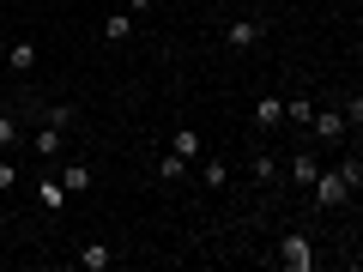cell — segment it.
<instances>
[{"instance_id":"6da1fadb","label":"cell","mask_w":363,"mask_h":272,"mask_svg":"<svg viewBox=\"0 0 363 272\" xmlns=\"http://www.w3.org/2000/svg\"><path fill=\"white\" fill-rule=\"evenodd\" d=\"M272 260H279L285 272H309V266H315V242H309L303 230H291L285 242H279V254H272Z\"/></svg>"},{"instance_id":"7a4b0ae2","label":"cell","mask_w":363,"mask_h":272,"mask_svg":"<svg viewBox=\"0 0 363 272\" xmlns=\"http://www.w3.org/2000/svg\"><path fill=\"white\" fill-rule=\"evenodd\" d=\"M309 194H315V206H321V212H339V206L351 200V188L339 181V169H321V176L309 181Z\"/></svg>"},{"instance_id":"3957f363","label":"cell","mask_w":363,"mask_h":272,"mask_svg":"<svg viewBox=\"0 0 363 272\" xmlns=\"http://www.w3.org/2000/svg\"><path fill=\"white\" fill-rule=\"evenodd\" d=\"M260 37H267V25H260V18H230V25H224V49H236V55H248Z\"/></svg>"},{"instance_id":"277c9868","label":"cell","mask_w":363,"mask_h":272,"mask_svg":"<svg viewBox=\"0 0 363 272\" xmlns=\"http://www.w3.org/2000/svg\"><path fill=\"white\" fill-rule=\"evenodd\" d=\"M309 133H315L321 145H339V140H345V115H339V109H315V115H309Z\"/></svg>"},{"instance_id":"5b68a950","label":"cell","mask_w":363,"mask_h":272,"mask_svg":"<svg viewBox=\"0 0 363 272\" xmlns=\"http://www.w3.org/2000/svg\"><path fill=\"white\" fill-rule=\"evenodd\" d=\"M79 272H109V266H116V254H109V242H85V248H79Z\"/></svg>"},{"instance_id":"8992f818","label":"cell","mask_w":363,"mask_h":272,"mask_svg":"<svg viewBox=\"0 0 363 272\" xmlns=\"http://www.w3.org/2000/svg\"><path fill=\"white\" fill-rule=\"evenodd\" d=\"M61 188H67V194H91V164L67 157V164H61Z\"/></svg>"},{"instance_id":"52a82bcc","label":"cell","mask_w":363,"mask_h":272,"mask_svg":"<svg viewBox=\"0 0 363 272\" xmlns=\"http://www.w3.org/2000/svg\"><path fill=\"white\" fill-rule=\"evenodd\" d=\"M169 152H176V157H200V152H206L200 128H176V133H169Z\"/></svg>"},{"instance_id":"ba28073f","label":"cell","mask_w":363,"mask_h":272,"mask_svg":"<svg viewBox=\"0 0 363 272\" xmlns=\"http://www.w3.org/2000/svg\"><path fill=\"white\" fill-rule=\"evenodd\" d=\"M285 121V97H255V128H279Z\"/></svg>"},{"instance_id":"9c48e42d","label":"cell","mask_w":363,"mask_h":272,"mask_svg":"<svg viewBox=\"0 0 363 272\" xmlns=\"http://www.w3.org/2000/svg\"><path fill=\"white\" fill-rule=\"evenodd\" d=\"M6 67H13V73H30V67H37V42L18 37V42H13V55H6Z\"/></svg>"},{"instance_id":"30bf717a","label":"cell","mask_w":363,"mask_h":272,"mask_svg":"<svg viewBox=\"0 0 363 272\" xmlns=\"http://www.w3.org/2000/svg\"><path fill=\"white\" fill-rule=\"evenodd\" d=\"M30 152H37V157H61V128H49V121H43L37 140H30Z\"/></svg>"},{"instance_id":"8fae6325","label":"cell","mask_w":363,"mask_h":272,"mask_svg":"<svg viewBox=\"0 0 363 272\" xmlns=\"http://www.w3.org/2000/svg\"><path fill=\"white\" fill-rule=\"evenodd\" d=\"M315 176H321V164H315L309 152H297V157H291V181H297V188H309Z\"/></svg>"},{"instance_id":"7c38bea8","label":"cell","mask_w":363,"mask_h":272,"mask_svg":"<svg viewBox=\"0 0 363 272\" xmlns=\"http://www.w3.org/2000/svg\"><path fill=\"white\" fill-rule=\"evenodd\" d=\"M104 37H109V42H128V37H133V13H109V18H104Z\"/></svg>"},{"instance_id":"4fadbf2b","label":"cell","mask_w":363,"mask_h":272,"mask_svg":"<svg viewBox=\"0 0 363 272\" xmlns=\"http://www.w3.org/2000/svg\"><path fill=\"white\" fill-rule=\"evenodd\" d=\"M37 200H43V206H67V188H61V176H43V181H37Z\"/></svg>"},{"instance_id":"5bb4252c","label":"cell","mask_w":363,"mask_h":272,"mask_svg":"<svg viewBox=\"0 0 363 272\" xmlns=\"http://www.w3.org/2000/svg\"><path fill=\"white\" fill-rule=\"evenodd\" d=\"M248 176H255V181H272V176H279V157H272V152H255V157H248Z\"/></svg>"},{"instance_id":"9a60e30c","label":"cell","mask_w":363,"mask_h":272,"mask_svg":"<svg viewBox=\"0 0 363 272\" xmlns=\"http://www.w3.org/2000/svg\"><path fill=\"white\" fill-rule=\"evenodd\" d=\"M339 181L357 194V188H363V157H339Z\"/></svg>"},{"instance_id":"2e32d148","label":"cell","mask_w":363,"mask_h":272,"mask_svg":"<svg viewBox=\"0 0 363 272\" xmlns=\"http://www.w3.org/2000/svg\"><path fill=\"white\" fill-rule=\"evenodd\" d=\"M309 115H315L309 97H291V103H285V121H291V128H309Z\"/></svg>"},{"instance_id":"e0dca14e","label":"cell","mask_w":363,"mask_h":272,"mask_svg":"<svg viewBox=\"0 0 363 272\" xmlns=\"http://www.w3.org/2000/svg\"><path fill=\"white\" fill-rule=\"evenodd\" d=\"M182 169H188V157H176V152H164V157H157V181H176Z\"/></svg>"},{"instance_id":"ac0fdd59","label":"cell","mask_w":363,"mask_h":272,"mask_svg":"<svg viewBox=\"0 0 363 272\" xmlns=\"http://www.w3.org/2000/svg\"><path fill=\"white\" fill-rule=\"evenodd\" d=\"M224 181H230V164L224 157H206V188H224Z\"/></svg>"},{"instance_id":"d6986e66","label":"cell","mask_w":363,"mask_h":272,"mask_svg":"<svg viewBox=\"0 0 363 272\" xmlns=\"http://www.w3.org/2000/svg\"><path fill=\"white\" fill-rule=\"evenodd\" d=\"M6 145H18V121H13V109H0V152Z\"/></svg>"},{"instance_id":"ffe728a7","label":"cell","mask_w":363,"mask_h":272,"mask_svg":"<svg viewBox=\"0 0 363 272\" xmlns=\"http://www.w3.org/2000/svg\"><path fill=\"white\" fill-rule=\"evenodd\" d=\"M43 121H49V128H61V133H67V128H73V109H67V103H55V109H43Z\"/></svg>"},{"instance_id":"44dd1931","label":"cell","mask_w":363,"mask_h":272,"mask_svg":"<svg viewBox=\"0 0 363 272\" xmlns=\"http://www.w3.org/2000/svg\"><path fill=\"white\" fill-rule=\"evenodd\" d=\"M6 188H18V164L13 157H0V194H6Z\"/></svg>"},{"instance_id":"7402d4cb","label":"cell","mask_w":363,"mask_h":272,"mask_svg":"<svg viewBox=\"0 0 363 272\" xmlns=\"http://www.w3.org/2000/svg\"><path fill=\"white\" fill-rule=\"evenodd\" d=\"M128 13H152V0H128Z\"/></svg>"},{"instance_id":"603a6c76","label":"cell","mask_w":363,"mask_h":272,"mask_svg":"<svg viewBox=\"0 0 363 272\" xmlns=\"http://www.w3.org/2000/svg\"><path fill=\"white\" fill-rule=\"evenodd\" d=\"M0 109H6V97H0Z\"/></svg>"}]
</instances>
